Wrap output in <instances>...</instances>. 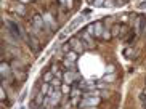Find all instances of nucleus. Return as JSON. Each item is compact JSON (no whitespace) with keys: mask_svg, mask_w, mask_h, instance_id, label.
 Instances as JSON below:
<instances>
[{"mask_svg":"<svg viewBox=\"0 0 146 109\" xmlns=\"http://www.w3.org/2000/svg\"><path fill=\"white\" fill-rule=\"evenodd\" d=\"M95 27H96V34H101V22H95Z\"/></svg>","mask_w":146,"mask_h":109,"instance_id":"obj_2","label":"nucleus"},{"mask_svg":"<svg viewBox=\"0 0 146 109\" xmlns=\"http://www.w3.org/2000/svg\"><path fill=\"white\" fill-rule=\"evenodd\" d=\"M8 26L11 27V32H13L16 37H19V31H18V26H16V24H13L11 21H8Z\"/></svg>","mask_w":146,"mask_h":109,"instance_id":"obj_1","label":"nucleus"},{"mask_svg":"<svg viewBox=\"0 0 146 109\" xmlns=\"http://www.w3.org/2000/svg\"><path fill=\"white\" fill-rule=\"evenodd\" d=\"M127 3V0H117V5H119V7H122V5H125Z\"/></svg>","mask_w":146,"mask_h":109,"instance_id":"obj_3","label":"nucleus"},{"mask_svg":"<svg viewBox=\"0 0 146 109\" xmlns=\"http://www.w3.org/2000/svg\"><path fill=\"white\" fill-rule=\"evenodd\" d=\"M88 2H93V0H88Z\"/></svg>","mask_w":146,"mask_h":109,"instance_id":"obj_4","label":"nucleus"},{"mask_svg":"<svg viewBox=\"0 0 146 109\" xmlns=\"http://www.w3.org/2000/svg\"><path fill=\"white\" fill-rule=\"evenodd\" d=\"M145 109H146V104H145Z\"/></svg>","mask_w":146,"mask_h":109,"instance_id":"obj_5","label":"nucleus"}]
</instances>
